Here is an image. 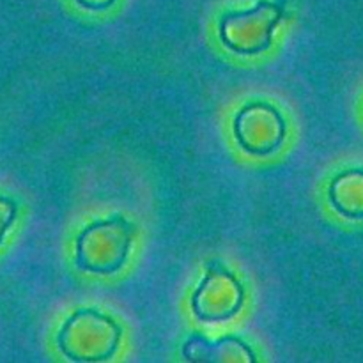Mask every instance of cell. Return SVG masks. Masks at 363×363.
<instances>
[{
  "mask_svg": "<svg viewBox=\"0 0 363 363\" xmlns=\"http://www.w3.org/2000/svg\"><path fill=\"white\" fill-rule=\"evenodd\" d=\"M123 330L96 308H80L60 328L57 346L71 362H105L116 354Z\"/></svg>",
  "mask_w": 363,
  "mask_h": 363,
  "instance_id": "obj_1",
  "label": "cell"
},
{
  "mask_svg": "<svg viewBox=\"0 0 363 363\" xmlns=\"http://www.w3.org/2000/svg\"><path fill=\"white\" fill-rule=\"evenodd\" d=\"M135 227L116 215L91 222L77 238V266L96 275H112L128 261Z\"/></svg>",
  "mask_w": 363,
  "mask_h": 363,
  "instance_id": "obj_2",
  "label": "cell"
},
{
  "mask_svg": "<svg viewBox=\"0 0 363 363\" xmlns=\"http://www.w3.org/2000/svg\"><path fill=\"white\" fill-rule=\"evenodd\" d=\"M282 18L284 6L272 0H259L248 9L229 11L220 18V41L238 55H259L272 46Z\"/></svg>",
  "mask_w": 363,
  "mask_h": 363,
  "instance_id": "obj_3",
  "label": "cell"
},
{
  "mask_svg": "<svg viewBox=\"0 0 363 363\" xmlns=\"http://www.w3.org/2000/svg\"><path fill=\"white\" fill-rule=\"evenodd\" d=\"M245 301V289L234 273L218 262H209L206 277L191 298L195 318L204 323H220L234 318Z\"/></svg>",
  "mask_w": 363,
  "mask_h": 363,
  "instance_id": "obj_4",
  "label": "cell"
},
{
  "mask_svg": "<svg viewBox=\"0 0 363 363\" xmlns=\"http://www.w3.org/2000/svg\"><path fill=\"white\" fill-rule=\"evenodd\" d=\"M286 121L273 105L254 101L245 105L234 119V137L247 155L269 156L286 140Z\"/></svg>",
  "mask_w": 363,
  "mask_h": 363,
  "instance_id": "obj_5",
  "label": "cell"
},
{
  "mask_svg": "<svg viewBox=\"0 0 363 363\" xmlns=\"http://www.w3.org/2000/svg\"><path fill=\"white\" fill-rule=\"evenodd\" d=\"M183 358L188 362H254L255 354L240 337L227 335L218 340H209L202 333H194L183 344Z\"/></svg>",
  "mask_w": 363,
  "mask_h": 363,
  "instance_id": "obj_6",
  "label": "cell"
},
{
  "mask_svg": "<svg viewBox=\"0 0 363 363\" xmlns=\"http://www.w3.org/2000/svg\"><path fill=\"white\" fill-rule=\"evenodd\" d=\"M333 209L350 220L363 218V170L350 169L333 177L328 188Z\"/></svg>",
  "mask_w": 363,
  "mask_h": 363,
  "instance_id": "obj_7",
  "label": "cell"
},
{
  "mask_svg": "<svg viewBox=\"0 0 363 363\" xmlns=\"http://www.w3.org/2000/svg\"><path fill=\"white\" fill-rule=\"evenodd\" d=\"M14 218H16V204L11 199L0 195V243L9 227L13 225Z\"/></svg>",
  "mask_w": 363,
  "mask_h": 363,
  "instance_id": "obj_8",
  "label": "cell"
},
{
  "mask_svg": "<svg viewBox=\"0 0 363 363\" xmlns=\"http://www.w3.org/2000/svg\"><path fill=\"white\" fill-rule=\"evenodd\" d=\"M116 0H77L78 6L85 7L89 11H103L110 7Z\"/></svg>",
  "mask_w": 363,
  "mask_h": 363,
  "instance_id": "obj_9",
  "label": "cell"
}]
</instances>
